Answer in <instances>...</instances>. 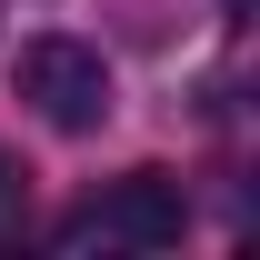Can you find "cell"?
Returning <instances> with one entry per match:
<instances>
[{"label": "cell", "instance_id": "6da1fadb", "mask_svg": "<svg viewBox=\"0 0 260 260\" xmlns=\"http://www.w3.org/2000/svg\"><path fill=\"white\" fill-rule=\"evenodd\" d=\"M20 100H30L50 130H100L110 120V60H100L90 40H30L20 50Z\"/></svg>", "mask_w": 260, "mask_h": 260}, {"label": "cell", "instance_id": "7a4b0ae2", "mask_svg": "<svg viewBox=\"0 0 260 260\" xmlns=\"http://www.w3.org/2000/svg\"><path fill=\"white\" fill-rule=\"evenodd\" d=\"M100 230L130 240V250H170V240L190 230V200H180L170 170H130L120 190H110V210H100Z\"/></svg>", "mask_w": 260, "mask_h": 260}]
</instances>
